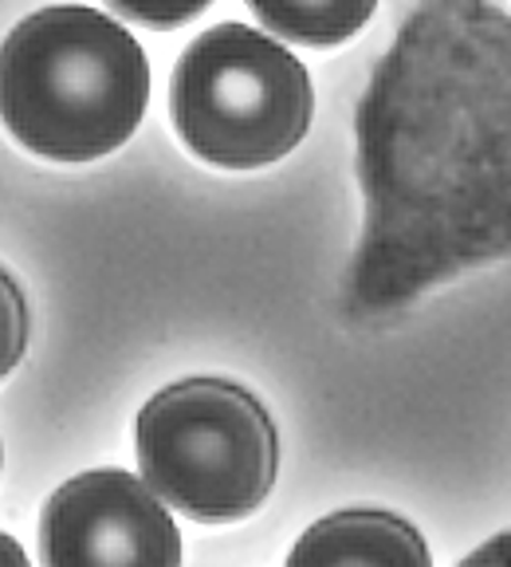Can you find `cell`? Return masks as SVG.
Listing matches in <instances>:
<instances>
[{"instance_id":"cell-1","label":"cell","mask_w":511,"mask_h":567,"mask_svg":"<svg viewBox=\"0 0 511 567\" xmlns=\"http://www.w3.org/2000/svg\"><path fill=\"white\" fill-rule=\"evenodd\" d=\"M354 126L366 229L351 311H394L511 257V12L417 0Z\"/></svg>"},{"instance_id":"cell-2","label":"cell","mask_w":511,"mask_h":567,"mask_svg":"<svg viewBox=\"0 0 511 567\" xmlns=\"http://www.w3.org/2000/svg\"><path fill=\"white\" fill-rule=\"evenodd\" d=\"M150 63L106 12L55 4L0 44V118L28 151L91 162L118 151L146 115Z\"/></svg>"},{"instance_id":"cell-3","label":"cell","mask_w":511,"mask_h":567,"mask_svg":"<svg viewBox=\"0 0 511 567\" xmlns=\"http://www.w3.org/2000/svg\"><path fill=\"white\" fill-rule=\"evenodd\" d=\"M142 481L177 513L229 524L255 513L275 485L280 442L268 410L225 379L158 390L134 422Z\"/></svg>"},{"instance_id":"cell-11","label":"cell","mask_w":511,"mask_h":567,"mask_svg":"<svg viewBox=\"0 0 511 567\" xmlns=\"http://www.w3.org/2000/svg\"><path fill=\"white\" fill-rule=\"evenodd\" d=\"M0 567H28L24 548L12 536H4V532H0Z\"/></svg>"},{"instance_id":"cell-10","label":"cell","mask_w":511,"mask_h":567,"mask_svg":"<svg viewBox=\"0 0 511 567\" xmlns=\"http://www.w3.org/2000/svg\"><path fill=\"white\" fill-rule=\"evenodd\" d=\"M457 567H511V528L480 544L472 556H465Z\"/></svg>"},{"instance_id":"cell-6","label":"cell","mask_w":511,"mask_h":567,"mask_svg":"<svg viewBox=\"0 0 511 567\" xmlns=\"http://www.w3.org/2000/svg\"><path fill=\"white\" fill-rule=\"evenodd\" d=\"M288 567H432L421 532L382 508H346L303 532Z\"/></svg>"},{"instance_id":"cell-7","label":"cell","mask_w":511,"mask_h":567,"mask_svg":"<svg viewBox=\"0 0 511 567\" xmlns=\"http://www.w3.org/2000/svg\"><path fill=\"white\" fill-rule=\"evenodd\" d=\"M378 0H248V9L268 32L291 44L331 48L362 32Z\"/></svg>"},{"instance_id":"cell-5","label":"cell","mask_w":511,"mask_h":567,"mask_svg":"<svg viewBox=\"0 0 511 567\" xmlns=\"http://www.w3.org/2000/svg\"><path fill=\"white\" fill-rule=\"evenodd\" d=\"M44 567H177L181 536L150 485L95 470L52 493L40 520Z\"/></svg>"},{"instance_id":"cell-9","label":"cell","mask_w":511,"mask_h":567,"mask_svg":"<svg viewBox=\"0 0 511 567\" xmlns=\"http://www.w3.org/2000/svg\"><path fill=\"white\" fill-rule=\"evenodd\" d=\"M115 12L138 20L150 28H174L194 20L201 9H209V0H106Z\"/></svg>"},{"instance_id":"cell-4","label":"cell","mask_w":511,"mask_h":567,"mask_svg":"<svg viewBox=\"0 0 511 567\" xmlns=\"http://www.w3.org/2000/svg\"><path fill=\"white\" fill-rule=\"evenodd\" d=\"M169 106L197 158L255 169L300 146L315 99L288 48L244 24H217L177 60Z\"/></svg>"},{"instance_id":"cell-8","label":"cell","mask_w":511,"mask_h":567,"mask_svg":"<svg viewBox=\"0 0 511 567\" xmlns=\"http://www.w3.org/2000/svg\"><path fill=\"white\" fill-rule=\"evenodd\" d=\"M28 347V303L4 268H0V379L24 359Z\"/></svg>"}]
</instances>
